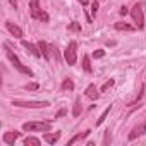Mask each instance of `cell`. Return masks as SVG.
Here are the masks:
<instances>
[{"instance_id":"cell-28","label":"cell","mask_w":146,"mask_h":146,"mask_svg":"<svg viewBox=\"0 0 146 146\" xmlns=\"http://www.w3.org/2000/svg\"><path fill=\"white\" fill-rule=\"evenodd\" d=\"M62 115H65V110H64V108H62V110H60V112L55 115V119H58V117H62Z\"/></svg>"},{"instance_id":"cell-8","label":"cell","mask_w":146,"mask_h":146,"mask_svg":"<svg viewBox=\"0 0 146 146\" xmlns=\"http://www.w3.org/2000/svg\"><path fill=\"white\" fill-rule=\"evenodd\" d=\"M5 28H7V29L11 31V35H14V38H19V40H21V38L24 36L23 29H21L19 26H16L14 23H11V21H7V23H5Z\"/></svg>"},{"instance_id":"cell-10","label":"cell","mask_w":146,"mask_h":146,"mask_svg":"<svg viewBox=\"0 0 146 146\" xmlns=\"http://www.w3.org/2000/svg\"><path fill=\"white\" fill-rule=\"evenodd\" d=\"M23 46H24V48H26L28 52H31V53H33L35 57H38V58L41 57V50H40V46H38V45H33V43L23 41Z\"/></svg>"},{"instance_id":"cell-19","label":"cell","mask_w":146,"mask_h":146,"mask_svg":"<svg viewBox=\"0 0 146 146\" xmlns=\"http://www.w3.org/2000/svg\"><path fill=\"white\" fill-rule=\"evenodd\" d=\"M83 69H84L86 72H93L91 64H90V57H88V55H83Z\"/></svg>"},{"instance_id":"cell-27","label":"cell","mask_w":146,"mask_h":146,"mask_svg":"<svg viewBox=\"0 0 146 146\" xmlns=\"http://www.w3.org/2000/svg\"><path fill=\"white\" fill-rule=\"evenodd\" d=\"M119 12H120V16H125L129 11H127V7H120V11H119Z\"/></svg>"},{"instance_id":"cell-24","label":"cell","mask_w":146,"mask_h":146,"mask_svg":"<svg viewBox=\"0 0 146 146\" xmlns=\"http://www.w3.org/2000/svg\"><path fill=\"white\" fill-rule=\"evenodd\" d=\"M112 141V136H110V131H105V137H103V144H108Z\"/></svg>"},{"instance_id":"cell-7","label":"cell","mask_w":146,"mask_h":146,"mask_svg":"<svg viewBox=\"0 0 146 146\" xmlns=\"http://www.w3.org/2000/svg\"><path fill=\"white\" fill-rule=\"evenodd\" d=\"M144 132H146V120H144V122H141V124H137V125L131 131V134H129V141H134L136 137L143 136Z\"/></svg>"},{"instance_id":"cell-18","label":"cell","mask_w":146,"mask_h":146,"mask_svg":"<svg viewBox=\"0 0 146 146\" xmlns=\"http://www.w3.org/2000/svg\"><path fill=\"white\" fill-rule=\"evenodd\" d=\"M40 144H41V141H40L38 137L29 136V137H26V139H24V146H40Z\"/></svg>"},{"instance_id":"cell-16","label":"cell","mask_w":146,"mask_h":146,"mask_svg":"<svg viewBox=\"0 0 146 146\" xmlns=\"http://www.w3.org/2000/svg\"><path fill=\"white\" fill-rule=\"evenodd\" d=\"M81 115V98L78 96L74 102V108H72V117H79Z\"/></svg>"},{"instance_id":"cell-25","label":"cell","mask_w":146,"mask_h":146,"mask_svg":"<svg viewBox=\"0 0 146 146\" xmlns=\"http://www.w3.org/2000/svg\"><path fill=\"white\" fill-rule=\"evenodd\" d=\"M98 7H100V5H98V2L95 0V2L91 4V12H93V16H96V12H98Z\"/></svg>"},{"instance_id":"cell-22","label":"cell","mask_w":146,"mask_h":146,"mask_svg":"<svg viewBox=\"0 0 146 146\" xmlns=\"http://www.w3.org/2000/svg\"><path fill=\"white\" fill-rule=\"evenodd\" d=\"M40 86H38V83H29V84H26V90L28 91H36Z\"/></svg>"},{"instance_id":"cell-17","label":"cell","mask_w":146,"mask_h":146,"mask_svg":"<svg viewBox=\"0 0 146 146\" xmlns=\"http://www.w3.org/2000/svg\"><path fill=\"white\" fill-rule=\"evenodd\" d=\"M115 29H117V31H134L136 28H134V26H129V24H125V23H115Z\"/></svg>"},{"instance_id":"cell-11","label":"cell","mask_w":146,"mask_h":146,"mask_svg":"<svg viewBox=\"0 0 146 146\" xmlns=\"http://www.w3.org/2000/svg\"><path fill=\"white\" fill-rule=\"evenodd\" d=\"M90 100H93V102H96L98 98H100V93H98V90H96V86L95 84H90L88 88H86V93H84Z\"/></svg>"},{"instance_id":"cell-9","label":"cell","mask_w":146,"mask_h":146,"mask_svg":"<svg viewBox=\"0 0 146 146\" xmlns=\"http://www.w3.org/2000/svg\"><path fill=\"white\" fill-rule=\"evenodd\" d=\"M38 46L41 50V55L45 60H50L52 58V45H48L46 41H38Z\"/></svg>"},{"instance_id":"cell-15","label":"cell","mask_w":146,"mask_h":146,"mask_svg":"<svg viewBox=\"0 0 146 146\" xmlns=\"http://www.w3.org/2000/svg\"><path fill=\"white\" fill-rule=\"evenodd\" d=\"M60 88H62V91H72V90H74V81L67 78V79H64V81H62Z\"/></svg>"},{"instance_id":"cell-1","label":"cell","mask_w":146,"mask_h":146,"mask_svg":"<svg viewBox=\"0 0 146 146\" xmlns=\"http://www.w3.org/2000/svg\"><path fill=\"white\" fill-rule=\"evenodd\" d=\"M4 48H5V55H7V58L12 62V65H14V67H16V69L21 72V74H28L29 78H33V70H31L28 65H24V64L19 60V57H17V55H16V53H14V52L9 48V45H7V43L4 45Z\"/></svg>"},{"instance_id":"cell-21","label":"cell","mask_w":146,"mask_h":146,"mask_svg":"<svg viewBox=\"0 0 146 146\" xmlns=\"http://www.w3.org/2000/svg\"><path fill=\"white\" fill-rule=\"evenodd\" d=\"M113 84H115V81H113V79H108V81H107V83L100 88V91H107V90H108V88H112Z\"/></svg>"},{"instance_id":"cell-13","label":"cell","mask_w":146,"mask_h":146,"mask_svg":"<svg viewBox=\"0 0 146 146\" xmlns=\"http://www.w3.org/2000/svg\"><path fill=\"white\" fill-rule=\"evenodd\" d=\"M43 139H45L48 144H55V143L60 139V132H50V131H48V132L43 134Z\"/></svg>"},{"instance_id":"cell-14","label":"cell","mask_w":146,"mask_h":146,"mask_svg":"<svg viewBox=\"0 0 146 146\" xmlns=\"http://www.w3.org/2000/svg\"><path fill=\"white\" fill-rule=\"evenodd\" d=\"M90 132H91V131H84V132H81V134H76L74 137H72V139H69V141H67V146H72L74 143H78L79 139H84V137H88V136H90Z\"/></svg>"},{"instance_id":"cell-29","label":"cell","mask_w":146,"mask_h":146,"mask_svg":"<svg viewBox=\"0 0 146 146\" xmlns=\"http://www.w3.org/2000/svg\"><path fill=\"white\" fill-rule=\"evenodd\" d=\"M79 2H81L83 5H88V2H90V0H79Z\"/></svg>"},{"instance_id":"cell-4","label":"cell","mask_w":146,"mask_h":146,"mask_svg":"<svg viewBox=\"0 0 146 146\" xmlns=\"http://www.w3.org/2000/svg\"><path fill=\"white\" fill-rule=\"evenodd\" d=\"M23 129L28 132H36V131L48 132L52 129V124L50 122H26V124H23Z\"/></svg>"},{"instance_id":"cell-2","label":"cell","mask_w":146,"mask_h":146,"mask_svg":"<svg viewBox=\"0 0 146 146\" xmlns=\"http://www.w3.org/2000/svg\"><path fill=\"white\" fill-rule=\"evenodd\" d=\"M131 16H132V21L136 24V29H144V11H143V4L137 2L134 4V7L131 9Z\"/></svg>"},{"instance_id":"cell-20","label":"cell","mask_w":146,"mask_h":146,"mask_svg":"<svg viewBox=\"0 0 146 146\" xmlns=\"http://www.w3.org/2000/svg\"><path fill=\"white\" fill-rule=\"evenodd\" d=\"M110 108H112V105H108V107L105 108V112H103V113L100 115V119L96 120V125H100V124H103V122H105V119H107V115L110 113Z\"/></svg>"},{"instance_id":"cell-6","label":"cell","mask_w":146,"mask_h":146,"mask_svg":"<svg viewBox=\"0 0 146 146\" xmlns=\"http://www.w3.org/2000/svg\"><path fill=\"white\" fill-rule=\"evenodd\" d=\"M14 107H23V108H43L48 107V102H24V100H14L12 102Z\"/></svg>"},{"instance_id":"cell-26","label":"cell","mask_w":146,"mask_h":146,"mask_svg":"<svg viewBox=\"0 0 146 146\" xmlns=\"http://www.w3.org/2000/svg\"><path fill=\"white\" fill-rule=\"evenodd\" d=\"M69 28H70L72 31H79V24H78V23H72V24H70Z\"/></svg>"},{"instance_id":"cell-12","label":"cell","mask_w":146,"mask_h":146,"mask_svg":"<svg viewBox=\"0 0 146 146\" xmlns=\"http://www.w3.org/2000/svg\"><path fill=\"white\" fill-rule=\"evenodd\" d=\"M19 136H21V132L12 131V132H5L2 139H4V143H5V144H14V143H16V139H17Z\"/></svg>"},{"instance_id":"cell-23","label":"cell","mask_w":146,"mask_h":146,"mask_svg":"<svg viewBox=\"0 0 146 146\" xmlns=\"http://www.w3.org/2000/svg\"><path fill=\"white\" fill-rule=\"evenodd\" d=\"M93 57H95V58H102V57H105V50H95V52H93Z\"/></svg>"},{"instance_id":"cell-5","label":"cell","mask_w":146,"mask_h":146,"mask_svg":"<svg viewBox=\"0 0 146 146\" xmlns=\"http://www.w3.org/2000/svg\"><path fill=\"white\" fill-rule=\"evenodd\" d=\"M64 57H65V60H67L69 65H74L78 62V43L76 41H70L67 45V48L64 52Z\"/></svg>"},{"instance_id":"cell-3","label":"cell","mask_w":146,"mask_h":146,"mask_svg":"<svg viewBox=\"0 0 146 146\" xmlns=\"http://www.w3.org/2000/svg\"><path fill=\"white\" fill-rule=\"evenodd\" d=\"M29 11H31V17H33V19L41 21V23H48V21H50V16L40 7V2H38V0H31Z\"/></svg>"}]
</instances>
